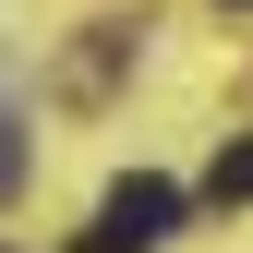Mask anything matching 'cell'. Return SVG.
<instances>
[{"label": "cell", "instance_id": "4", "mask_svg": "<svg viewBox=\"0 0 253 253\" xmlns=\"http://www.w3.org/2000/svg\"><path fill=\"white\" fill-rule=\"evenodd\" d=\"M241 12H253V0H241Z\"/></svg>", "mask_w": 253, "mask_h": 253}, {"label": "cell", "instance_id": "3", "mask_svg": "<svg viewBox=\"0 0 253 253\" xmlns=\"http://www.w3.org/2000/svg\"><path fill=\"white\" fill-rule=\"evenodd\" d=\"M73 253H133V241H121V229H97V241H73Z\"/></svg>", "mask_w": 253, "mask_h": 253}, {"label": "cell", "instance_id": "2", "mask_svg": "<svg viewBox=\"0 0 253 253\" xmlns=\"http://www.w3.org/2000/svg\"><path fill=\"white\" fill-rule=\"evenodd\" d=\"M241 193H253V145H229V157L205 169V205H241Z\"/></svg>", "mask_w": 253, "mask_h": 253}, {"label": "cell", "instance_id": "1", "mask_svg": "<svg viewBox=\"0 0 253 253\" xmlns=\"http://www.w3.org/2000/svg\"><path fill=\"white\" fill-rule=\"evenodd\" d=\"M97 229H121L133 253H157V241L181 229V193H169L157 169H133V181H109V205H97Z\"/></svg>", "mask_w": 253, "mask_h": 253}]
</instances>
